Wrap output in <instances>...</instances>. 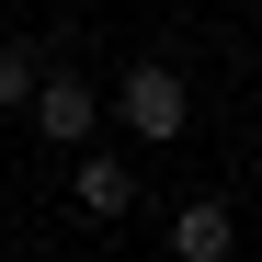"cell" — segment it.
Wrapping results in <instances>:
<instances>
[{"instance_id":"7a4b0ae2","label":"cell","mask_w":262,"mask_h":262,"mask_svg":"<svg viewBox=\"0 0 262 262\" xmlns=\"http://www.w3.org/2000/svg\"><path fill=\"white\" fill-rule=\"evenodd\" d=\"M23 114H34V137H46V148H80V137L103 125V80H69V69H46Z\"/></svg>"},{"instance_id":"277c9868","label":"cell","mask_w":262,"mask_h":262,"mask_svg":"<svg viewBox=\"0 0 262 262\" xmlns=\"http://www.w3.org/2000/svg\"><path fill=\"white\" fill-rule=\"evenodd\" d=\"M69 194H80V216H137V171L125 160H80Z\"/></svg>"},{"instance_id":"3957f363","label":"cell","mask_w":262,"mask_h":262,"mask_svg":"<svg viewBox=\"0 0 262 262\" xmlns=\"http://www.w3.org/2000/svg\"><path fill=\"white\" fill-rule=\"evenodd\" d=\"M228 251H239V216H228V194L171 205V262H228Z\"/></svg>"},{"instance_id":"6da1fadb","label":"cell","mask_w":262,"mask_h":262,"mask_svg":"<svg viewBox=\"0 0 262 262\" xmlns=\"http://www.w3.org/2000/svg\"><path fill=\"white\" fill-rule=\"evenodd\" d=\"M114 114L137 125L148 148H171V137L194 125V92H183V69H171V57H137V69L114 80Z\"/></svg>"},{"instance_id":"5b68a950","label":"cell","mask_w":262,"mask_h":262,"mask_svg":"<svg viewBox=\"0 0 262 262\" xmlns=\"http://www.w3.org/2000/svg\"><path fill=\"white\" fill-rule=\"evenodd\" d=\"M34 80H46V46H23V34H12V46H0V114L34 103Z\"/></svg>"}]
</instances>
